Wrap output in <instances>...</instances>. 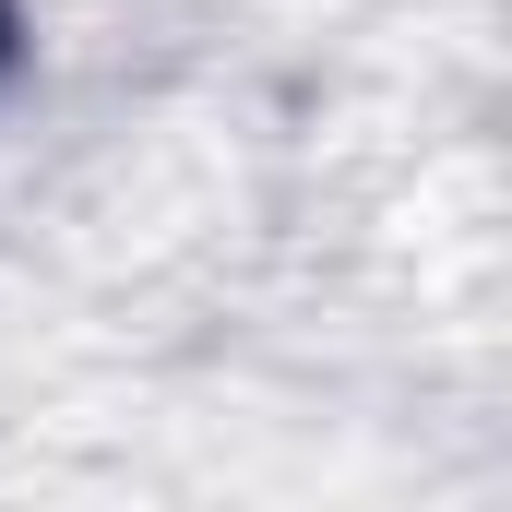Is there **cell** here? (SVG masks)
Masks as SVG:
<instances>
[{
    "label": "cell",
    "instance_id": "6da1fadb",
    "mask_svg": "<svg viewBox=\"0 0 512 512\" xmlns=\"http://www.w3.org/2000/svg\"><path fill=\"white\" fill-rule=\"evenodd\" d=\"M0 60H12V0H0Z\"/></svg>",
    "mask_w": 512,
    "mask_h": 512
}]
</instances>
